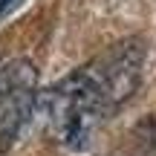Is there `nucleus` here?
<instances>
[{"label":"nucleus","mask_w":156,"mask_h":156,"mask_svg":"<svg viewBox=\"0 0 156 156\" xmlns=\"http://www.w3.org/2000/svg\"><path fill=\"white\" fill-rule=\"evenodd\" d=\"M46 116H49V130L61 147L87 151L95 127L107 119V113L101 110L98 98L93 95V90L87 87V81L75 69L49 90Z\"/></svg>","instance_id":"obj_1"},{"label":"nucleus","mask_w":156,"mask_h":156,"mask_svg":"<svg viewBox=\"0 0 156 156\" xmlns=\"http://www.w3.org/2000/svg\"><path fill=\"white\" fill-rule=\"evenodd\" d=\"M142 67H145V46L139 38H127L107 46L101 55L78 67V73L93 90V95L98 98L101 110L110 116L124 101L133 98V93L139 90Z\"/></svg>","instance_id":"obj_2"},{"label":"nucleus","mask_w":156,"mask_h":156,"mask_svg":"<svg viewBox=\"0 0 156 156\" xmlns=\"http://www.w3.org/2000/svg\"><path fill=\"white\" fill-rule=\"evenodd\" d=\"M38 98V69L26 58L0 64V147H12L26 130Z\"/></svg>","instance_id":"obj_3"},{"label":"nucleus","mask_w":156,"mask_h":156,"mask_svg":"<svg viewBox=\"0 0 156 156\" xmlns=\"http://www.w3.org/2000/svg\"><path fill=\"white\" fill-rule=\"evenodd\" d=\"M136 142L145 151V156H156V113H151L147 119H142L136 127Z\"/></svg>","instance_id":"obj_4"},{"label":"nucleus","mask_w":156,"mask_h":156,"mask_svg":"<svg viewBox=\"0 0 156 156\" xmlns=\"http://www.w3.org/2000/svg\"><path fill=\"white\" fill-rule=\"evenodd\" d=\"M20 3H23V0H0V20H3V17L9 15V12H15Z\"/></svg>","instance_id":"obj_5"}]
</instances>
